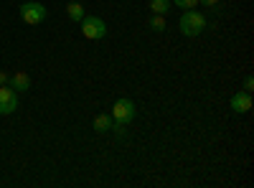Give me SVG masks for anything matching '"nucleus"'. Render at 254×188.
Segmentation results:
<instances>
[{
  "label": "nucleus",
  "instance_id": "nucleus-10",
  "mask_svg": "<svg viewBox=\"0 0 254 188\" xmlns=\"http://www.w3.org/2000/svg\"><path fill=\"white\" fill-rule=\"evenodd\" d=\"M150 10L155 15H165L168 10H171V0H150Z\"/></svg>",
  "mask_w": 254,
  "mask_h": 188
},
{
  "label": "nucleus",
  "instance_id": "nucleus-8",
  "mask_svg": "<svg viewBox=\"0 0 254 188\" xmlns=\"http://www.w3.org/2000/svg\"><path fill=\"white\" fill-rule=\"evenodd\" d=\"M92 125H94V130H97V132H110V130H115V120H112V115H97Z\"/></svg>",
  "mask_w": 254,
  "mask_h": 188
},
{
  "label": "nucleus",
  "instance_id": "nucleus-4",
  "mask_svg": "<svg viewBox=\"0 0 254 188\" xmlns=\"http://www.w3.org/2000/svg\"><path fill=\"white\" fill-rule=\"evenodd\" d=\"M18 13H20V20L26 26H41L46 20V8L41 3H23L18 8Z\"/></svg>",
  "mask_w": 254,
  "mask_h": 188
},
{
  "label": "nucleus",
  "instance_id": "nucleus-6",
  "mask_svg": "<svg viewBox=\"0 0 254 188\" xmlns=\"http://www.w3.org/2000/svg\"><path fill=\"white\" fill-rule=\"evenodd\" d=\"M231 110H234L237 115H247L252 110V94L249 92H237L234 97H231Z\"/></svg>",
  "mask_w": 254,
  "mask_h": 188
},
{
  "label": "nucleus",
  "instance_id": "nucleus-9",
  "mask_svg": "<svg viewBox=\"0 0 254 188\" xmlns=\"http://www.w3.org/2000/svg\"><path fill=\"white\" fill-rule=\"evenodd\" d=\"M66 15L74 20V23H81V18L87 15V13H84V5L81 3H69L66 5Z\"/></svg>",
  "mask_w": 254,
  "mask_h": 188
},
{
  "label": "nucleus",
  "instance_id": "nucleus-13",
  "mask_svg": "<svg viewBox=\"0 0 254 188\" xmlns=\"http://www.w3.org/2000/svg\"><path fill=\"white\" fill-rule=\"evenodd\" d=\"M252 89H254V76H247V79H244V92L252 94Z\"/></svg>",
  "mask_w": 254,
  "mask_h": 188
},
{
  "label": "nucleus",
  "instance_id": "nucleus-2",
  "mask_svg": "<svg viewBox=\"0 0 254 188\" xmlns=\"http://www.w3.org/2000/svg\"><path fill=\"white\" fill-rule=\"evenodd\" d=\"M206 28V18L198 13V10H186L183 15H181V31H183V36H188V38H193V36H198L201 31Z\"/></svg>",
  "mask_w": 254,
  "mask_h": 188
},
{
  "label": "nucleus",
  "instance_id": "nucleus-12",
  "mask_svg": "<svg viewBox=\"0 0 254 188\" xmlns=\"http://www.w3.org/2000/svg\"><path fill=\"white\" fill-rule=\"evenodd\" d=\"M173 3H176L178 8H183V10H190V8L198 5V0H173Z\"/></svg>",
  "mask_w": 254,
  "mask_h": 188
},
{
  "label": "nucleus",
  "instance_id": "nucleus-7",
  "mask_svg": "<svg viewBox=\"0 0 254 188\" xmlns=\"http://www.w3.org/2000/svg\"><path fill=\"white\" fill-rule=\"evenodd\" d=\"M8 87L15 92H28L31 89V76L26 71H15L13 76H8Z\"/></svg>",
  "mask_w": 254,
  "mask_h": 188
},
{
  "label": "nucleus",
  "instance_id": "nucleus-1",
  "mask_svg": "<svg viewBox=\"0 0 254 188\" xmlns=\"http://www.w3.org/2000/svg\"><path fill=\"white\" fill-rule=\"evenodd\" d=\"M135 115H137V107H135V102H132V99L122 97V99L115 102V107H112V120H115L117 127H125V125H130V122L135 120Z\"/></svg>",
  "mask_w": 254,
  "mask_h": 188
},
{
  "label": "nucleus",
  "instance_id": "nucleus-15",
  "mask_svg": "<svg viewBox=\"0 0 254 188\" xmlns=\"http://www.w3.org/2000/svg\"><path fill=\"white\" fill-rule=\"evenodd\" d=\"M5 84H8V74L0 71V87H5Z\"/></svg>",
  "mask_w": 254,
  "mask_h": 188
},
{
  "label": "nucleus",
  "instance_id": "nucleus-3",
  "mask_svg": "<svg viewBox=\"0 0 254 188\" xmlns=\"http://www.w3.org/2000/svg\"><path fill=\"white\" fill-rule=\"evenodd\" d=\"M81 33L89 41H99V38L107 36V23L97 15H84L81 18Z\"/></svg>",
  "mask_w": 254,
  "mask_h": 188
},
{
  "label": "nucleus",
  "instance_id": "nucleus-5",
  "mask_svg": "<svg viewBox=\"0 0 254 188\" xmlns=\"http://www.w3.org/2000/svg\"><path fill=\"white\" fill-rule=\"evenodd\" d=\"M18 110V92L8 84L0 87V115H13Z\"/></svg>",
  "mask_w": 254,
  "mask_h": 188
},
{
  "label": "nucleus",
  "instance_id": "nucleus-11",
  "mask_svg": "<svg viewBox=\"0 0 254 188\" xmlns=\"http://www.w3.org/2000/svg\"><path fill=\"white\" fill-rule=\"evenodd\" d=\"M147 26H150L153 31H158V33H160V31H165V18L153 13V18H150V23H147Z\"/></svg>",
  "mask_w": 254,
  "mask_h": 188
},
{
  "label": "nucleus",
  "instance_id": "nucleus-14",
  "mask_svg": "<svg viewBox=\"0 0 254 188\" xmlns=\"http://www.w3.org/2000/svg\"><path fill=\"white\" fill-rule=\"evenodd\" d=\"M201 5H206V8H214V5H219V0H198Z\"/></svg>",
  "mask_w": 254,
  "mask_h": 188
}]
</instances>
